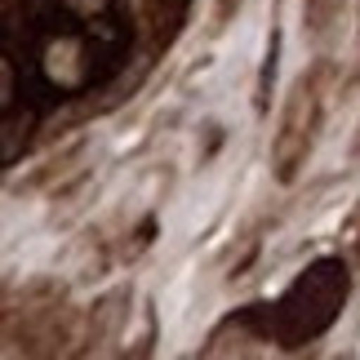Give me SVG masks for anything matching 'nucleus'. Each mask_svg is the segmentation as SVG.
Instances as JSON below:
<instances>
[{
	"label": "nucleus",
	"mask_w": 360,
	"mask_h": 360,
	"mask_svg": "<svg viewBox=\"0 0 360 360\" xmlns=\"http://www.w3.org/2000/svg\"><path fill=\"white\" fill-rule=\"evenodd\" d=\"M347 285H352V276H347V267H342L338 258L311 262V267L285 289V298L276 302V311L267 321V334L281 342V347L316 342L329 325H334L338 307L347 302Z\"/></svg>",
	"instance_id": "nucleus-1"
},
{
	"label": "nucleus",
	"mask_w": 360,
	"mask_h": 360,
	"mask_svg": "<svg viewBox=\"0 0 360 360\" xmlns=\"http://www.w3.org/2000/svg\"><path fill=\"white\" fill-rule=\"evenodd\" d=\"M321 116H325V85H321V67H311L307 76H298L285 94L281 120L271 134V174L281 183H294L307 165L316 134H321Z\"/></svg>",
	"instance_id": "nucleus-2"
},
{
	"label": "nucleus",
	"mask_w": 360,
	"mask_h": 360,
	"mask_svg": "<svg viewBox=\"0 0 360 360\" xmlns=\"http://www.w3.org/2000/svg\"><path fill=\"white\" fill-rule=\"evenodd\" d=\"M302 5H307V18H311V32L321 36L329 22H334V13L342 9V0H302Z\"/></svg>",
	"instance_id": "nucleus-3"
},
{
	"label": "nucleus",
	"mask_w": 360,
	"mask_h": 360,
	"mask_svg": "<svg viewBox=\"0 0 360 360\" xmlns=\"http://www.w3.org/2000/svg\"><path fill=\"white\" fill-rule=\"evenodd\" d=\"M352 151H356V156H360V124H356V138H352Z\"/></svg>",
	"instance_id": "nucleus-4"
}]
</instances>
